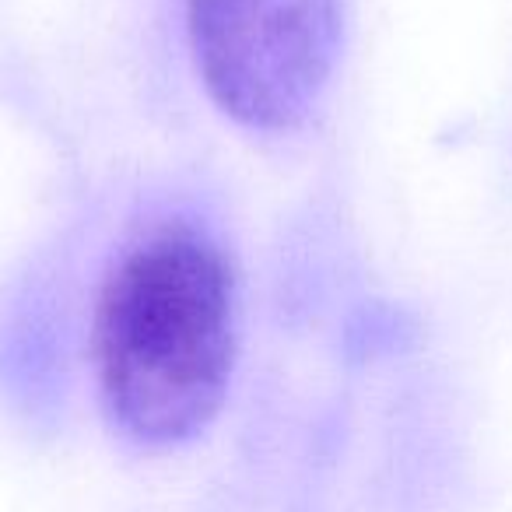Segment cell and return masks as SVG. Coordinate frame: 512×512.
<instances>
[{
	"instance_id": "obj_1",
	"label": "cell",
	"mask_w": 512,
	"mask_h": 512,
	"mask_svg": "<svg viewBox=\"0 0 512 512\" xmlns=\"http://www.w3.org/2000/svg\"><path fill=\"white\" fill-rule=\"evenodd\" d=\"M239 358V281L211 225L172 211L102 274L92 369L106 418L141 446H183L221 414Z\"/></svg>"
},
{
	"instance_id": "obj_2",
	"label": "cell",
	"mask_w": 512,
	"mask_h": 512,
	"mask_svg": "<svg viewBox=\"0 0 512 512\" xmlns=\"http://www.w3.org/2000/svg\"><path fill=\"white\" fill-rule=\"evenodd\" d=\"M207 99L256 134L299 127L341 57V0H183Z\"/></svg>"
}]
</instances>
